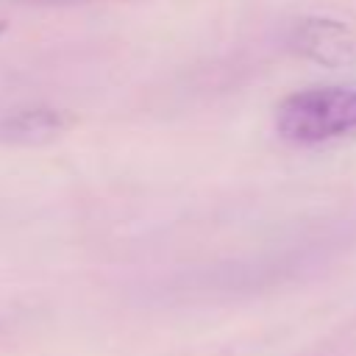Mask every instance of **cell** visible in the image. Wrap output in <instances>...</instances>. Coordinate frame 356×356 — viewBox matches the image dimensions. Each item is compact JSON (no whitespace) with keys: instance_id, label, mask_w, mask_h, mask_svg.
<instances>
[{"instance_id":"1","label":"cell","mask_w":356,"mask_h":356,"mask_svg":"<svg viewBox=\"0 0 356 356\" xmlns=\"http://www.w3.org/2000/svg\"><path fill=\"white\" fill-rule=\"evenodd\" d=\"M275 128L298 145H320L356 131V89L306 86L286 95L275 108Z\"/></svg>"},{"instance_id":"2","label":"cell","mask_w":356,"mask_h":356,"mask_svg":"<svg viewBox=\"0 0 356 356\" xmlns=\"http://www.w3.org/2000/svg\"><path fill=\"white\" fill-rule=\"evenodd\" d=\"M292 47L328 70H353L356 67V36L353 31L331 17H306L292 31Z\"/></svg>"},{"instance_id":"3","label":"cell","mask_w":356,"mask_h":356,"mask_svg":"<svg viewBox=\"0 0 356 356\" xmlns=\"http://www.w3.org/2000/svg\"><path fill=\"white\" fill-rule=\"evenodd\" d=\"M75 125V117L53 106H28L0 120V145L11 147H42L64 136Z\"/></svg>"},{"instance_id":"4","label":"cell","mask_w":356,"mask_h":356,"mask_svg":"<svg viewBox=\"0 0 356 356\" xmlns=\"http://www.w3.org/2000/svg\"><path fill=\"white\" fill-rule=\"evenodd\" d=\"M3 31H6V22H3V19H0V33H3Z\"/></svg>"},{"instance_id":"5","label":"cell","mask_w":356,"mask_h":356,"mask_svg":"<svg viewBox=\"0 0 356 356\" xmlns=\"http://www.w3.org/2000/svg\"><path fill=\"white\" fill-rule=\"evenodd\" d=\"M0 325H3V320H0Z\"/></svg>"}]
</instances>
